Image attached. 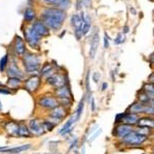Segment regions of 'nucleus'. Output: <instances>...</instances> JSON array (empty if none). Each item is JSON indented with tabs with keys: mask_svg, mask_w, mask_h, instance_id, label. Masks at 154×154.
Returning a JSON list of instances; mask_svg holds the SVG:
<instances>
[{
	"mask_svg": "<svg viewBox=\"0 0 154 154\" xmlns=\"http://www.w3.org/2000/svg\"><path fill=\"white\" fill-rule=\"evenodd\" d=\"M24 66L27 73H33L39 70L41 59L37 54H24Z\"/></svg>",
	"mask_w": 154,
	"mask_h": 154,
	"instance_id": "nucleus-1",
	"label": "nucleus"
},
{
	"mask_svg": "<svg viewBox=\"0 0 154 154\" xmlns=\"http://www.w3.org/2000/svg\"><path fill=\"white\" fill-rule=\"evenodd\" d=\"M147 137L144 136V135H141L139 134L138 131H131L130 134H128L125 138H122V142L126 144V145H130V146H133V145H141L143 144L144 142L147 141Z\"/></svg>",
	"mask_w": 154,
	"mask_h": 154,
	"instance_id": "nucleus-2",
	"label": "nucleus"
},
{
	"mask_svg": "<svg viewBox=\"0 0 154 154\" xmlns=\"http://www.w3.org/2000/svg\"><path fill=\"white\" fill-rule=\"evenodd\" d=\"M128 113L139 114V113H146V114H154V106L150 104L142 103V102H137L131 105L128 109Z\"/></svg>",
	"mask_w": 154,
	"mask_h": 154,
	"instance_id": "nucleus-3",
	"label": "nucleus"
},
{
	"mask_svg": "<svg viewBox=\"0 0 154 154\" xmlns=\"http://www.w3.org/2000/svg\"><path fill=\"white\" fill-rule=\"evenodd\" d=\"M37 104L41 107V108L45 109V110H53L54 108L58 107L60 104H59V101L58 99L56 98L54 96H42L40 98L37 100Z\"/></svg>",
	"mask_w": 154,
	"mask_h": 154,
	"instance_id": "nucleus-4",
	"label": "nucleus"
},
{
	"mask_svg": "<svg viewBox=\"0 0 154 154\" xmlns=\"http://www.w3.org/2000/svg\"><path fill=\"white\" fill-rule=\"evenodd\" d=\"M41 84V78L38 75H32L24 81V88L30 94H34L38 91Z\"/></svg>",
	"mask_w": 154,
	"mask_h": 154,
	"instance_id": "nucleus-5",
	"label": "nucleus"
},
{
	"mask_svg": "<svg viewBox=\"0 0 154 154\" xmlns=\"http://www.w3.org/2000/svg\"><path fill=\"white\" fill-rule=\"evenodd\" d=\"M139 120V117L137 114L133 113H120L117 114L115 117V123H123V125H137Z\"/></svg>",
	"mask_w": 154,
	"mask_h": 154,
	"instance_id": "nucleus-6",
	"label": "nucleus"
},
{
	"mask_svg": "<svg viewBox=\"0 0 154 154\" xmlns=\"http://www.w3.org/2000/svg\"><path fill=\"white\" fill-rule=\"evenodd\" d=\"M28 128L30 131H31L32 136H36V137H41L46 133L44 130V126L42 121H40L37 118H33L29 120V125Z\"/></svg>",
	"mask_w": 154,
	"mask_h": 154,
	"instance_id": "nucleus-7",
	"label": "nucleus"
},
{
	"mask_svg": "<svg viewBox=\"0 0 154 154\" xmlns=\"http://www.w3.org/2000/svg\"><path fill=\"white\" fill-rule=\"evenodd\" d=\"M42 16L48 17V18L51 19H56L64 23V21L66 19V12L60 8H56V7H48V8H45L43 11Z\"/></svg>",
	"mask_w": 154,
	"mask_h": 154,
	"instance_id": "nucleus-8",
	"label": "nucleus"
},
{
	"mask_svg": "<svg viewBox=\"0 0 154 154\" xmlns=\"http://www.w3.org/2000/svg\"><path fill=\"white\" fill-rule=\"evenodd\" d=\"M24 34H25V39H26V41L28 42L31 48H36L39 44L41 36H39L31 27L26 29V31H24Z\"/></svg>",
	"mask_w": 154,
	"mask_h": 154,
	"instance_id": "nucleus-9",
	"label": "nucleus"
},
{
	"mask_svg": "<svg viewBox=\"0 0 154 154\" xmlns=\"http://www.w3.org/2000/svg\"><path fill=\"white\" fill-rule=\"evenodd\" d=\"M46 82L57 88H61V86H64V85H67L65 75H62V74H60V73H54V75L49 76L48 78L46 79Z\"/></svg>",
	"mask_w": 154,
	"mask_h": 154,
	"instance_id": "nucleus-10",
	"label": "nucleus"
},
{
	"mask_svg": "<svg viewBox=\"0 0 154 154\" xmlns=\"http://www.w3.org/2000/svg\"><path fill=\"white\" fill-rule=\"evenodd\" d=\"M131 131H133L131 125L120 123V125L115 126V128H114V131H113V136L118 139H122V138H125L128 134H130Z\"/></svg>",
	"mask_w": 154,
	"mask_h": 154,
	"instance_id": "nucleus-11",
	"label": "nucleus"
},
{
	"mask_svg": "<svg viewBox=\"0 0 154 154\" xmlns=\"http://www.w3.org/2000/svg\"><path fill=\"white\" fill-rule=\"evenodd\" d=\"M98 28L96 29V32L94 34V36L91 37V48H89V58L94 59L97 54V51H98L99 48V43H100V36H99V33L97 32Z\"/></svg>",
	"mask_w": 154,
	"mask_h": 154,
	"instance_id": "nucleus-12",
	"label": "nucleus"
},
{
	"mask_svg": "<svg viewBox=\"0 0 154 154\" xmlns=\"http://www.w3.org/2000/svg\"><path fill=\"white\" fill-rule=\"evenodd\" d=\"M54 97L57 99H72V91L68 85H64L56 88Z\"/></svg>",
	"mask_w": 154,
	"mask_h": 154,
	"instance_id": "nucleus-13",
	"label": "nucleus"
},
{
	"mask_svg": "<svg viewBox=\"0 0 154 154\" xmlns=\"http://www.w3.org/2000/svg\"><path fill=\"white\" fill-rule=\"evenodd\" d=\"M67 114H68V110H67L66 108H64V107H62L61 105H59L58 107L54 108L53 110H51L49 116H51V117L58 118L60 120H63L67 116Z\"/></svg>",
	"mask_w": 154,
	"mask_h": 154,
	"instance_id": "nucleus-14",
	"label": "nucleus"
},
{
	"mask_svg": "<svg viewBox=\"0 0 154 154\" xmlns=\"http://www.w3.org/2000/svg\"><path fill=\"white\" fill-rule=\"evenodd\" d=\"M31 28L38 34L39 36L43 37V36H48L49 35V30L48 27L45 26L43 23L41 22H36L31 26Z\"/></svg>",
	"mask_w": 154,
	"mask_h": 154,
	"instance_id": "nucleus-15",
	"label": "nucleus"
},
{
	"mask_svg": "<svg viewBox=\"0 0 154 154\" xmlns=\"http://www.w3.org/2000/svg\"><path fill=\"white\" fill-rule=\"evenodd\" d=\"M14 51L19 57H23L26 54V46H25V42L20 36L16 37V41H14Z\"/></svg>",
	"mask_w": 154,
	"mask_h": 154,
	"instance_id": "nucleus-16",
	"label": "nucleus"
},
{
	"mask_svg": "<svg viewBox=\"0 0 154 154\" xmlns=\"http://www.w3.org/2000/svg\"><path fill=\"white\" fill-rule=\"evenodd\" d=\"M42 20H43L45 26H48V28L53 30H59L62 27V25H63V22H60L56 19H51L45 16H42Z\"/></svg>",
	"mask_w": 154,
	"mask_h": 154,
	"instance_id": "nucleus-17",
	"label": "nucleus"
},
{
	"mask_svg": "<svg viewBox=\"0 0 154 154\" xmlns=\"http://www.w3.org/2000/svg\"><path fill=\"white\" fill-rule=\"evenodd\" d=\"M19 126H20V123L16 122V121H8V122H6L4 128H5L6 133L8 134V136L16 137V136H18Z\"/></svg>",
	"mask_w": 154,
	"mask_h": 154,
	"instance_id": "nucleus-18",
	"label": "nucleus"
},
{
	"mask_svg": "<svg viewBox=\"0 0 154 154\" xmlns=\"http://www.w3.org/2000/svg\"><path fill=\"white\" fill-rule=\"evenodd\" d=\"M31 148V145L30 144H27V145H23V146H18V147L14 148H5L3 150H0L1 153H8V154H19L23 151L29 150Z\"/></svg>",
	"mask_w": 154,
	"mask_h": 154,
	"instance_id": "nucleus-19",
	"label": "nucleus"
},
{
	"mask_svg": "<svg viewBox=\"0 0 154 154\" xmlns=\"http://www.w3.org/2000/svg\"><path fill=\"white\" fill-rule=\"evenodd\" d=\"M41 1H44V2H46V3L54 4V5L58 6L62 11L67 9L71 4V0H41Z\"/></svg>",
	"mask_w": 154,
	"mask_h": 154,
	"instance_id": "nucleus-20",
	"label": "nucleus"
},
{
	"mask_svg": "<svg viewBox=\"0 0 154 154\" xmlns=\"http://www.w3.org/2000/svg\"><path fill=\"white\" fill-rule=\"evenodd\" d=\"M7 75H8V77H19V78H21L23 73L20 70L18 65L14 62H12L8 68H7Z\"/></svg>",
	"mask_w": 154,
	"mask_h": 154,
	"instance_id": "nucleus-21",
	"label": "nucleus"
},
{
	"mask_svg": "<svg viewBox=\"0 0 154 154\" xmlns=\"http://www.w3.org/2000/svg\"><path fill=\"white\" fill-rule=\"evenodd\" d=\"M6 84L9 89H18L22 85V80L19 77H8Z\"/></svg>",
	"mask_w": 154,
	"mask_h": 154,
	"instance_id": "nucleus-22",
	"label": "nucleus"
},
{
	"mask_svg": "<svg viewBox=\"0 0 154 154\" xmlns=\"http://www.w3.org/2000/svg\"><path fill=\"white\" fill-rule=\"evenodd\" d=\"M77 120H78V118L76 117L75 114H74V115H72L71 117H70V119H69V120L67 121L65 125L62 126L61 130H60V131H58V133L60 134V135L63 136V134H64V133H66V131H68L69 128H72V125H73V123H75Z\"/></svg>",
	"mask_w": 154,
	"mask_h": 154,
	"instance_id": "nucleus-23",
	"label": "nucleus"
},
{
	"mask_svg": "<svg viewBox=\"0 0 154 154\" xmlns=\"http://www.w3.org/2000/svg\"><path fill=\"white\" fill-rule=\"evenodd\" d=\"M139 126H145V128H154V118L152 117H142L138 120V123H137Z\"/></svg>",
	"mask_w": 154,
	"mask_h": 154,
	"instance_id": "nucleus-24",
	"label": "nucleus"
},
{
	"mask_svg": "<svg viewBox=\"0 0 154 154\" xmlns=\"http://www.w3.org/2000/svg\"><path fill=\"white\" fill-rule=\"evenodd\" d=\"M18 137H22V138H31L32 137V134L30 131L29 128L24 123H21L19 126Z\"/></svg>",
	"mask_w": 154,
	"mask_h": 154,
	"instance_id": "nucleus-25",
	"label": "nucleus"
},
{
	"mask_svg": "<svg viewBox=\"0 0 154 154\" xmlns=\"http://www.w3.org/2000/svg\"><path fill=\"white\" fill-rule=\"evenodd\" d=\"M91 18L88 16H86L84 18V23H83V27H82V33L83 35H86L89 31H91Z\"/></svg>",
	"mask_w": 154,
	"mask_h": 154,
	"instance_id": "nucleus-26",
	"label": "nucleus"
},
{
	"mask_svg": "<svg viewBox=\"0 0 154 154\" xmlns=\"http://www.w3.org/2000/svg\"><path fill=\"white\" fill-rule=\"evenodd\" d=\"M84 99H85V97H82V99L80 100V102H79V105L78 107H77L76 109V112H75V115L77 118H80L81 114L83 113V109H84Z\"/></svg>",
	"mask_w": 154,
	"mask_h": 154,
	"instance_id": "nucleus-27",
	"label": "nucleus"
},
{
	"mask_svg": "<svg viewBox=\"0 0 154 154\" xmlns=\"http://www.w3.org/2000/svg\"><path fill=\"white\" fill-rule=\"evenodd\" d=\"M34 18H35V11L32 8H27L24 12V19L26 21H32Z\"/></svg>",
	"mask_w": 154,
	"mask_h": 154,
	"instance_id": "nucleus-28",
	"label": "nucleus"
},
{
	"mask_svg": "<svg viewBox=\"0 0 154 154\" xmlns=\"http://www.w3.org/2000/svg\"><path fill=\"white\" fill-rule=\"evenodd\" d=\"M7 66H8V54H5L0 60V72L5 71Z\"/></svg>",
	"mask_w": 154,
	"mask_h": 154,
	"instance_id": "nucleus-29",
	"label": "nucleus"
},
{
	"mask_svg": "<svg viewBox=\"0 0 154 154\" xmlns=\"http://www.w3.org/2000/svg\"><path fill=\"white\" fill-rule=\"evenodd\" d=\"M58 101L60 105L64 107V108H66L67 110L72 106V99H58Z\"/></svg>",
	"mask_w": 154,
	"mask_h": 154,
	"instance_id": "nucleus-30",
	"label": "nucleus"
},
{
	"mask_svg": "<svg viewBox=\"0 0 154 154\" xmlns=\"http://www.w3.org/2000/svg\"><path fill=\"white\" fill-rule=\"evenodd\" d=\"M136 131H138V133L141 134V135L148 137V136L151 135V131H152V130L149 128H145V126H139V128L138 130H136Z\"/></svg>",
	"mask_w": 154,
	"mask_h": 154,
	"instance_id": "nucleus-31",
	"label": "nucleus"
},
{
	"mask_svg": "<svg viewBox=\"0 0 154 154\" xmlns=\"http://www.w3.org/2000/svg\"><path fill=\"white\" fill-rule=\"evenodd\" d=\"M42 123H43L45 131H51L54 128H56V125H54L53 122H51L49 120H42Z\"/></svg>",
	"mask_w": 154,
	"mask_h": 154,
	"instance_id": "nucleus-32",
	"label": "nucleus"
},
{
	"mask_svg": "<svg viewBox=\"0 0 154 154\" xmlns=\"http://www.w3.org/2000/svg\"><path fill=\"white\" fill-rule=\"evenodd\" d=\"M125 40V34L122 33V32H120V33L117 34V36L115 37V39H114V43L115 44H121L123 43Z\"/></svg>",
	"mask_w": 154,
	"mask_h": 154,
	"instance_id": "nucleus-33",
	"label": "nucleus"
},
{
	"mask_svg": "<svg viewBox=\"0 0 154 154\" xmlns=\"http://www.w3.org/2000/svg\"><path fill=\"white\" fill-rule=\"evenodd\" d=\"M101 134H102V128H99V130H98V131H96V133H95V134H94V135H93V136H91V138H89V139H88V142H89V143L94 142V141H95V140H96V139H97V138H98V137H99V136H100V135H101Z\"/></svg>",
	"mask_w": 154,
	"mask_h": 154,
	"instance_id": "nucleus-34",
	"label": "nucleus"
},
{
	"mask_svg": "<svg viewBox=\"0 0 154 154\" xmlns=\"http://www.w3.org/2000/svg\"><path fill=\"white\" fill-rule=\"evenodd\" d=\"M100 78H101V74L99 73V72H95L93 75V80L95 81L96 83H98L99 80H100Z\"/></svg>",
	"mask_w": 154,
	"mask_h": 154,
	"instance_id": "nucleus-35",
	"label": "nucleus"
},
{
	"mask_svg": "<svg viewBox=\"0 0 154 154\" xmlns=\"http://www.w3.org/2000/svg\"><path fill=\"white\" fill-rule=\"evenodd\" d=\"M104 48H109V37H108L107 34L104 35Z\"/></svg>",
	"mask_w": 154,
	"mask_h": 154,
	"instance_id": "nucleus-36",
	"label": "nucleus"
},
{
	"mask_svg": "<svg viewBox=\"0 0 154 154\" xmlns=\"http://www.w3.org/2000/svg\"><path fill=\"white\" fill-rule=\"evenodd\" d=\"M0 94H2V95H11V91L8 88H0Z\"/></svg>",
	"mask_w": 154,
	"mask_h": 154,
	"instance_id": "nucleus-37",
	"label": "nucleus"
},
{
	"mask_svg": "<svg viewBox=\"0 0 154 154\" xmlns=\"http://www.w3.org/2000/svg\"><path fill=\"white\" fill-rule=\"evenodd\" d=\"M82 5H83V0H77L76 8L77 9H81V8H82Z\"/></svg>",
	"mask_w": 154,
	"mask_h": 154,
	"instance_id": "nucleus-38",
	"label": "nucleus"
},
{
	"mask_svg": "<svg viewBox=\"0 0 154 154\" xmlns=\"http://www.w3.org/2000/svg\"><path fill=\"white\" fill-rule=\"evenodd\" d=\"M89 103H91V110H93V111H95V110H96L95 99H94V98H91V102H89Z\"/></svg>",
	"mask_w": 154,
	"mask_h": 154,
	"instance_id": "nucleus-39",
	"label": "nucleus"
},
{
	"mask_svg": "<svg viewBox=\"0 0 154 154\" xmlns=\"http://www.w3.org/2000/svg\"><path fill=\"white\" fill-rule=\"evenodd\" d=\"M148 80L150 81V82L152 83V84H154V72H152V73H151L150 75H149Z\"/></svg>",
	"mask_w": 154,
	"mask_h": 154,
	"instance_id": "nucleus-40",
	"label": "nucleus"
},
{
	"mask_svg": "<svg viewBox=\"0 0 154 154\" xmlns=\"http://www.w3.org/2000/svg\"><path fill=\"white\" fill-rule=\"evenodd\" d=\"M77 143H78V140H77V139H75V141H73V142H72L70 148H69V150H72V149H73L74 147H76Z\"/></svg>",
	"mask_w": 154,
	"mask_h": 154,
	"instance_id": "nucleus-41",
	"label": "nucleus"
},
{
	"mask_svg": "<svg viewBox=\"0 0 154 154\" xmlns=\"http://www.w3.org/2000/svg\"><path fill=\"white\" fill-rule=\"evenodd\" d=\"M149 62H150V63L154 66V53L151 54L150 57H149Z\"/></svg>",
	"mask_w": 154,
	"mask_h": 154,
	"instance_id": "nucleus-42",
	"label": "nucleus"
},
{
	"mask_svg": "<svg viewBox=\"0 0 154 154\" xmlns=\"http://www.w3.org/2000/svg\"><path fill=\"white\" fill-rule=\"evenodd\" d=\"M107 88H108V84H107L106 82H104L103 83V86H102V89H103V91H106Z\"/></svg>",
	"mask_w": 154,
	"mask_h": 154,
	"instance_id": "nucleus-43",
	"label": "nucleus"
},
{
	"mask_svg": "<svg viewBox=\"0 0 154 154\" xmlns=\"http://www.w3.org/2000/svg\"><path fill=\"white\" fill-rule=\"evenodd\" d=\"M128 32V26H125V29H123V32H122V33L126 34Z\"/></svg>",
	"mask_w": 154,
	"mask_h": 154,
	"instance_id": "nucleus-44",
	"label": "nucleus"
},
{
	"mask_svg": "<svg viewBox=\"0 0 154 154\" xmlns=\"http://www.w3.org/2000/svg\"><path fill=\"white\" fill-rule=\"evenodd\" d=\"M2 110V103H1V101H0V111Z\"/></svg>",
	"mask_w": 154,
	"mask_h": 154,
	"instance_id": "nucleus-45",
	"label": "nucleus"
},
{
	"mask_svg": "<svg viewBox=\"0 0 154 154\" xmlns=\"http://www.w3.org/2000/svg\"><path fill=\"white\" fill-rule=\"evenodd\" d=\"M152 138L154 139V134H153V135H152Z\"/></svg>",
	"mask_w": 154,
	"mask_h": 154,
	"instance_id": "nucleus-46",
	"label": "nucleus"
},
{
	"mask_svg": "<svg viewBox=\"0 0 154 154\" xmlns=\"http://www.w3.org/2000/svg\"><path fill=\"white\" fill-rule=\"evenodd\" d=\"M89 1V0H86V2H88Z\"/></svg>",
	"mask_w": 154,
	"mask_h": 154,
	"instance_id": "nucleus-47",
	"label": "nucleus"
},
{
	"mask_svg": "<svg viewBox=\"0 0 154 154\" xmlns=\"http://www.w3.org/2000/svg\"><path fill=\"white\" fill-rule=\"evenodd\" d=\"M153 154H154V148H153Z\"/></svg>",
	"mask_w": 154,
	"mask_h": 154,
	"instance_id": "nucleus-48",
	"label": "nucleus"
}]
</instances>
